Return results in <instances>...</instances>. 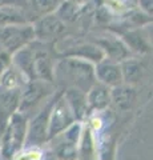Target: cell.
Masks as SVG:
<instances>
[{"mask_svg": "<svg viewBox=\"0 0 153 160\" xmlns=\"http://www.w3.org/2000/svg\"><path fill=\"white\" fill-rule=\"evenodd\" d=\"M57 78L68 83L69 87H75L88 92L93 84L96 83L95 66L91 62L77 58H65L57 63L53 69V79Z\"/></svg>", "mask_w": 153, "mask_h": 160, "instance_id": "1", "label": "cell"}, {"mask_svg": "<svg viewBox=\"0 0 153 160\" xmlns=\"http://www.w3.org/2000/svg\"><path fill=\"white\" fill-rule=\"evenodd\" d=\"M27 127V118L22 112H13L9 116L2 135V156L4 160H12L23 148Z\"/></svg>", "mask_w": 153, "mask_h": 160, "instance_id": "2", "label": "cell"}, {"mask_svg": "<svg viewBox=\"0 0 153 160\" xmlns=\"http://www.w3.org/2000/svg\"><path fill=\"white\" fill-rule=\"evenodd\" d=\"M32 40H35L32 23L0 27V47L11 55L29 44Z\"/></svg>", "mask_w": 153, "mask_h": 160, "instance_id": "3", "label": "cell"}, {"mask_svg": "<svg viewBox=\"0 0 153 160\" xmlns=\"http://www.w3.org/2000/svg\"><path fill=\"white\" fill-rule=\"evenodd\" d=\"M73 122H76L73 118V113L68 106L67 100L64 99L63 92L56 95V99L53 102V106L49 112L48 119V140L57 136L65 128H68Z\"/></svg>", "mask_w": 153, "mask_h": 160, "instance_id": "4", "label": "cell"}, {"mask_svg": "<svg viewBox=\"0 0 153 160\" xmlns=\"http://www.w3.org/2000/svg\"><path fill=\"white\" fill-rule=\"evenodd\" d=\"M32 27L35 32V40L41 43H49L60 39L65 33L67 24L56 13H49L33 20Z\"/></svg>", "mask_w": 153, "mask_h": 160, "instance_id": "5", "label": "cell"}, {"mask_svg": "<svg viewBox=\"0 0 153 160\" xmlns=\"http://www.w3.org/2000/svg\"><path fill=\"white\" fill-rule=\"evenodd\" d=\"M39 42V40H37ZM33 48V78L35 80H44L48 83H53V58L49 49L44 47L41 42H32Z\"/></svg>", "mask_w": 153, "mask_h": 160, "instance_id": "6", "label": "cell"}, {"mask_svg": "<svg viewBox=\"0 0 153 160\" xmlns=\"http://www.w3.org/2000/svg\"><path fill=\"white\" fill-rule=\"evenodd\" d=\"M55 99L27 127V135H26V142L24 143L28 144V146L39 147L45 142H48V119H49V112H51V108L53 106Z\"/></svg>", "mask_w": 153, "mask_h": 160, "instance_id": "7", "label": "cell"}, {"mask_svg": "<svg viewBox=\"0 0 153 160\" xmlns=\"http://www.w3.org/2000/svg\"><path fill=\"white\" fill-rule=\"evenodd\" d=\"M51 84L52 83L44 82V80H32V82H29L27 87L24 88V91L20 93V98H19V112L23 113L28 109H31L32 107H35L43 98H45L51 92Z\"/></svg>", "mask_w": 153, "mask_h": 160, "instance_id": "8", "label": "cell"}, {"mask_svg": "<svg viewBox=\"0 0 153 160\" xmlns=\"http://www.w3.org/2000/svg\"><path fill=\"white\" fill-rule=\"evenodd\" d=\"M32 22L33 18L28 11L26 0L8 3L0 7V27L12 26V24H27Z\"/></svg>", "mask_w": 153, "mask_h": 160, "instance_id": "9", "label": "cell"}, {"mask_svg": "<svg viewBox=\"0 0 153 160\" xmlns=\"http://www.w3.org/2000/svg\"><path fill=\"white\" fill-rule=\"evenodd\" d=\"M65 58H77L93 64H97L104 59V52L103 49L93 42H76V44L68 46L64 52H61Z\"/></svg>", "mask_w": 153, "mask_h": 160, "instance_id": "10", "label": "cell"}, {"mask_svg": "<svg viewBox=\"0 0 153 160\" xmlns=\"http://www.w3.org/2000/svg\"><path fill=\"white\" fill-rule=\"evenodd\" d=\"M95 78L98 80V83L104 84L109 88L120 86V84H122L120 63L103 59L95 67Z\"/></svg>", "mask_w": 153, "mask_h": 160, "instance_id": "11", "label": "cell"}, {"mask_svg": "<svg viewBox=\"0 0 153 160\" xmlns=\"http://www.w3.org/2000/svg\"><path fill=\"white\" fill-rule=\"evenodd\" d=\"M93 43H96L103 49L105 56L104 59L112 60V62L120 63L122 60L128 59L131 55V51L127 48L124 42L116 36H101Z\"/></svg>", "mask_w": 153, "mask_h": 160, "instance_id": "12", "label": "cell"}, {"mask_svg": "<svg viewBox=\"0 0 153 160\" xmlns=\"http://www.w3.org/2000/svg\"><path fill=\"white\" fill-rule=\"evenodd\" d=\"M63 96L67 100L75 120L76 122H83L87 118L88 112L91 111L87 103V93L79 88L68 87L65 91H63Z\"/></svg>", "mask_w": 153, "mask_h": 160, "instance_id": "13", "label": "cell"}, {"mask_svg": "<svg viewBox=\"0 0 153 160\" xmlns=\"http://www.w3.org/2000/svg\"><path fill=\"white\" fill-rule=\"evenodd\" d=\"M87 103L89 109L103 111L111 103V89L101 83H95L87 92Z\"/></svg>", "mask_w": 153, "mask_h": 160, "instance_id": "14", "label": "cell"}, {"mask_svg": "<svg viewBox=\"0 0 153 160\" xmlns=\"http://www.w3.org/2000/svg\"><path fill=\"white\" fill-rule=\"evenodd\" d=\"M75 160H97V146L93 139V131L88 126L81 129Z\"/></svg>", "mask_w": 153, "mask_h": 160, "instance_id": "15", "label": "cell"}, {"mask_svg": "<svg viewBox=\"0 0 153 160\" xmlns=\"http://www.w3.org/2000/svg\"><path fill=\"white\" fill-rule=\"evenodd\" d=\"M135 89L129 84H120L117 87H113L111 89V102L118 108V109H128L132 103L135 102Z\"/></svg>", "mask_w": 153, "mask_h": 160, "instance_id": "16", "label": "cell"}, {"mask_svg": "<svg viewBox=\"0 0 153 160\" xmlns=\"http://www.w3.org/2000/svg\"><path fill=\"white\" fill-rule=\"evenodd\" d=\"M120 68H121L122 83L129 84V86L140 82V79L142 78V73H144V67L140 64V62L131 58L120 62Z\"/></svg>", "mask_w": 153, "mask_h": 160, "instance_id": "17", "label": "cell"}, {"mask_svg": "<svg viewBox=\"0 0 153 160\" xmlns=\"http://www.w3.org/2000/svg\"><path fill=\"white\" fill-rule=\"evenodd\" d=\"M122 42L129 51L137 53H145L151 49L148 39L140 32V29H128L122 33Z\"/></svg>", "mask_w": 153, "mask_h": 160, "instance_id": "18", "label": "cell"}, {"mask_svg": "<svg viewBox=\"0 0 153 160\" xmlns=\"http://www.w3.org/2000/svg\"><path fill=\"white\" fill-rule=\"evenodd\" d=\"M63 0H26L27 8L33 20L49 13H55Z\"/></svg>", "mask_w": 153, "mask_h": 160, "instance_id": "19", "label": "cell"}, {"mask_svg": "<svg viewBox=\"0 0 153 160\" xmlns=\"http://www.w3.org/2000/svg\"><path fill=\"white\" fill-rule=\"evenodd\" d=\"M23 76L24 75L11 63L0 75V86L4 89H16L20 87Z\"/></svg>", "mask_w": 153, "mask_h": 160, "instance_id": "20", "label": "cell"}, {"mask_svg": "<svg viewBox=\"0 0 153 160\" xmlns=\"http://www.w3.org/2000/svg\"><path fill=\"white\" fill-rule=\"evenodd\" d=\"M98 156L101 160H112L113 159V136L111 131H104L100 138V146H98Z\"/></svg>", "mask_w": 153, "mask_h": 160, "instance_id": "21", "label": "cell"}, {"mask_svg": "<svg viewBox=\"0 0 153 160\" xmlns=\"http://www.w3.org/2000/svg\"><path fill=\"white\" fill-rule=\"evenodd\" d=\"M11 63H12V55L8 53L7 51H4V49L0 47V75L4 72V69Z\"/></svg>", "mask_w": 153, "mask_h": 160, "instance_id": "22", "label": "cell"}, {"mask_svg": "<svg viewBox=\"0 0 153 160\" xmlns=\"http://www.w3.org/2000/svg\"><path fill=\"white\" fill-rule=\"evenodd\" d=\"M136 4L140 11L152 16L153 13V0H136Z\"/></svg>", "mask_w": 153, "mask_h": 160, "instance_id": "23", "label": "cell"}, {"mask_svg": "<svg viewBox=\"0 0 153 160\" xmlns=\"http://www.w3.org/2000/svg\"><path fill=\"white\" fill-rule=\"evenodd\" d=\"M68 2L75 3V4H77V6H85V4H87V3H89L91 0H68Z\"/></svg>", "mask_w": 153, "mask_h": 160, "instance_id": "24", "label": "cell"}, {"mask_svg": "<svg viewBox=\"0 0 153 160\" xmlns=\"http://www.w3.org/2000/svg\"><path fill=\"white\" fill-rule=\"evenodd\" d=\"M16 2H22V0H0V7L6 6L8 3H16Z\"/></svg>", "mask_w": 153, "mask_h": 160, "instance_id": "25", "label": "cell"}]
</instances>
